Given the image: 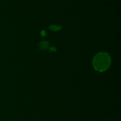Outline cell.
<instances>
[{"mask_svg":"<svg viewBox=\"0 0 121 121\" xmlns=\"http://www.w3.org/2000/svg\"><path fill=\"white\" fill-rule=\"evenodd\" d=\"M93 64L96 70L105 71L111 65V57L106 52L99 53L95 56Z\"/></svg>","mask_w":121,"mask_h":121,"instance_id":"1","label":"cell"}]
</instances>
